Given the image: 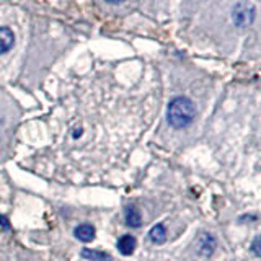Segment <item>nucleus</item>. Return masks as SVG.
I'll return each mask as SVG.
<instances>
[{"label": "nucleus", "instance_id": "nucleus-5", "mask_svg": "<svg viewBox=\"0 0 261 261\" xmlns=\"http://www.w3.org/2000/svg\"><path fill=\"white\" fill-rule=\"evenodd\" d=\"M95 227L90 225V224H82L79 225L75 230H73V235H75V239H79L80 242H92L95 239Z\"/></svg>", "mask_w": 261, "mask_h": 261}, {"label": "nucleus", "instance_id": "nucleus-11", "mask_svg": "<svg viewBox=\"0 0 261 261\" xmlns=\"http://www.w3.org/2000/svg\"><path fill=\"white\" fill-rule=\"evenodd\" d=\"M0 222H2V227L5 228V230H8V222H7V219L4 216H0Z\"/></svg>", "mask_w": 261, "mask_h": 261}, {"label": "nucleus", "instance_id": "nucleus-9", "mask_svg": "<svg viewBox=\"0 0 261 261\" xmlns=\"http://www.w3.org/2000/svg\"><path fill=\"white\" fill-rule=\"evenodd\" d=\"M214 248H216L214 239H212V237H204V239H202V245H201V251L204 253V255H211Z\"/></svg>", "mask_w": 261, "mask_h": 261}, {"label": "nucleus", "instance_id": "nucleus-12", "mask_svg": "<svg viewBox=\"0 0 261 261\" xmlns=\"http://www.w3.org/2000/svg\"><path fill=\"white\" fill-rule=\"evenodd\" d=\"M106 2H108V4H121L122 0H106Z\"/></svg>", "mask_w": 261, "mask_h": 261}, {"label": "nucleus", "instance_id": "nucleus-6", "mask_svg": "<svg viewBox=\"0 0 261 261\" xmlns=\"http://www.w3.org/2000/svg\"><path fill=\"white\" fill-rule=\"evenodd\" d=\"M149 239H150L152 243H157V245L163 243V242H165V239H167L165 227H163L162 224H157L155 227H152L150 232H149Z\"/></svg>", "mask_w": 261, "mask_h": 261}, {"label": "nucleus", "instance_id": "nucleus-1", "mask_svg": "<svg viewBox=\"0 0 261 261\" xmlns=\"http://www.w3.org/2000/svg\"><path fill=\"white\" fill-rule=\"evenodd\" d=\"M196 114L194 103L186 96H176L170 101L168 111H167V119L171 127L175 129H183L188 127L193 122Z\"/></svg>", "mask_w": 261, "mask_h": 261}, {"label": "nucleus", "instance_id": "nucleus-8", "mask_svg": "<svg viewBox=\"0 0 261 261\" xmlns=\"http://www.w3.org/2000/svg\"><path fill=\"white\" fill-rule=\"evenodd\" d=\"M126 224L129 227H141L142 219H141V214H139L136 207H129L127 209V212H126Z\"/></svg>", "mask_w": 261, "mask_h": 261}, {"label": "nucleus", "instance_id": "nucleus-2", "mask_svg": "<svg viewBox=\"0 0 261 261\" xmlns=\"http://www.w3.org/2000/svg\"><path fill=\"white\" fill-rule=\"evenodd\" d=\"M255 16H256V8L250 2L237 4L235 8H233V13H232L233 23L237 24V27H240V28L250 27V24L255 21Z\"/></svg>", "mask_w": 261, "mask_h": 261}, {"label": "nucleus", "instance_id": "nucleus-3", "mask_svg": "<svg viewBox=\"0 0 261 261\" xmlns=\"http://www.w3.org/2000/svg\"><path fill=\"white\" fill-rule=\"evenodd\" d=\"M136 247H137V242L133 235H122L121 239H118V242H116L118 251L124 256L130 255V253L136 250Z\"/></svg>", "mask_w": 261, "mask_h": 261}, {"label": "nucleus", "instance_id": "nucleus-4", "mask_svg": "<svg viewBox=\"0 0 261 261\" xmlns=\"http://www.w3.org/2000/svg\"><path fill=\"white\" fill-rule=\"evenodd\" d=\"M15 43V35L10 28L0 27V54H5L12 49Z\"/></svg>", "mask_w": 261, "mask_h": 261}, {"label": "nucleus", "instance_id": "nucleus-7", "mask_svg": "<svg viewBox=\"0 0 261 261\" xmlns=\"http://www.w3.org/2000/svg\"><path fill=\"white\" fill-rule=\"evenodd\" d=\"M82 256L87 259H93V261H113V258L105 251H98V250H82Z\"/></svg>", "mask_w": 261, "mask_h": 261}, {"label": "nucleus", "instance_id": "nucleus-10", "mask_svg": "<svg viewBox=\"0 0 261 261\" xmlns=\"http://www.w3.org/2000/svg\"><path fill=\"white\" fill-rule=\"evenodd\" d=\"M258 245H259V239H256L255 242H253V251H255L256 256L259 255V247H258Z\"/></svg>", "mask_w": 261, "mask_h": 261}]
</instances>
